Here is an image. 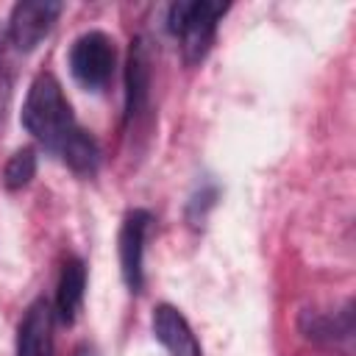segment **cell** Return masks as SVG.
<instances>
[{
	"label": "cell",
	"mask_w": 356,
	"mask_h": 356,
	"mask_svg": "<svg viewBox=\"0 0 356 356\" xmlns=\"http://www.w3.org/2000/svg\"><path fill=\"white\" fill-rule=\"evenodd\" d=\"M17 356H53V309L44 298L33 300L19 320Z\"/></svg>",
	"instance_id": "52a82bcc"
},
{
	"label": "cell",
	"mask_w": 356,
	"mask_h": 356,
	"mask_svg": "<svg viewBox=\"0 0 356 356\" xmlns=\"http://www.w3.org/2000/svg\"><path fill=\"white\" fill-rule=\"evenodd\" d=\"M114 61H117L114 42L103 31L81 33L70 47V70L75 81L86 89L106 86L114 72Z\"/></svg>",
	"instance_id": "3957f363"
},
{
	"label": "cell",
	"mask_w": 356,
	"mask_h": 356,
	"mask_svg": "<svg viewBox=\"0 0 356 356\" xmlns=\"http://www.w3.org/2000/svg\"><path fill=\"white\" fill-rule=\"evenodd\" d=\"M150 325H153L156 339L167 348L170 356H203L200 342H197L192 325L186 323V317H184L175 306L159 303V306L153 309Z\"/></svg>",
	"instance_id": "8992f818"
},
{
	"label": "cell",
	"mask_w": 356,
	"mask_h": 356,
	"mask_svg": "<svg viewBox=\"0 0 356 356\" xmlns=\"http://www.w3.org/2000/svg\"><path fill=\"white\" fill-rule=\"evenodd\" d=\"M75 356H95V353H92V348H89V345H81V348L75 350Z\"/></svg>",
	"instance_id": "7c38bea8"
},
{
	"label": "cell",
	"mask_w": 356,
	"mask_h": 356,
	"mask_svg": "<svg viewBox=\"0 0 356 356\" xmlns=\"http://www.w3.org/2000/svg\"><path fill=\"white\" fill-rule=\"evenodd\" d=\"M150 100V53L147 42L139 36L131 42L128 64H125V120L134 122L145 114Z\"/></svg>",
	"instance_id": "ba28073f"
},
{
	"label": "cell",
	"mask_w": 356,
	"mask_h": 356,
	"mask_svg": "<svg viewBox=\"0 0 356 356\" xmlns=\"http://www.w3.org/2000/svg\"><path fill=\"white\" fill-rule=\"evenodd\" d=\"M22 125L36 142L53 150H58L64 139L78 128L72 120V108L61 92V83L50 72L33 78L22 106Z\"/></svg>",
	"instance_id": "6da1fadb"
},
{
	"label": "cell",
	"mask_w": 356,
	"mask_h": 356,
	"mask_svg": "<svg viewBox=\"0 0 356 356\" xmlns=\"http://www.w3.org/2000/svg\"><path fill=\"white\" fill-rule=\"evenodd\" d=\"M58 153H61L64 164H70V167H72L75 172H81V175L95 172L97 159H100L95 139H92L86 131H81V128H75V131L64 139V145L58 147Z\"/></svg>",
	"instance_id": "30bf717a"
},
{
	"label": "cell",
	"mask_w": 356,
	"mask_h": 356,
	"mask_svg": "<svg viewBox=\"0 0 356 356\" xmlns=\"http://www.w3.org/2000/svg\"><path fill=\"white\" fill-rule=\"evenodd\" d=\"M58 14H61V3H53V0L17 3L11 8V17H8V42L22 53L33 50L50 33Z\"/></svg>",
	"instance_id": "277c9868"
},
{
	"label": "cell",
	"mask_w": 356,
	"mask_h": 356,
	"mask_svg": "<svg viewBox=\"0 0 356 356\" xmlns=\"http://www.w3.org/2000/svg\"><path fill=\"white\" fill-rule=\"evenodd\" d=\"M147 228H150V214L145 209L128 211L120 228V273L131 292L142 289V253H145Z\"/></svg>",
	"instance_id": "5b68a950"
},
{
	"label": "cell",
	"mask_w": 356,
	"mask_h": 356,
	"mask_svg": "<svg viewBox=\"0 0 356 356\" xmlns=\"http://www.w3.org/2000/svg\"><path fill=\"white\" fill-rule=\"evenodd\" d=\"M225 3L214 0H181L170 6L167 14V28L181 39L184 61L186 64H200L214 42L217 22L225 14Z\"/></svg>",
	"instance_id": "7a4b0ae2"
},
{
	"label": "cell",
	"mask_w": 356,
	"mask_h": 356,
	"mask_svg": "<svg viewBox=\"0 0 356 356\" xmlns=\"http://www.w3.org/2000/svg\"><path fill=\"white\" fill-rule=\"evenodd\" d=\"M83 289H86V267L81 259H67L58 275V286H56V312L53 317H58L61 323H72L78 317V309L83 303Z\"/></svg>",
	"instance_id": "9c48e42d"
},
{
	"label": "cell",
	"mask_w": 356,
	"mask_h": 356,
	"mask_svg": "<svg viewBox=\"0 0 356 356\" xmlns=\"http://www.w3.org/2000/svg\"><path fill=\"white\" fill-rule=\"evenodd\" d=\"M33 175H36V150L33 147H19V150L11 153V159L3 167V186L8 192H17V189L28 186Z\"/></svg>",
	"instance_id": "8fae6325"
}]
</instances>
